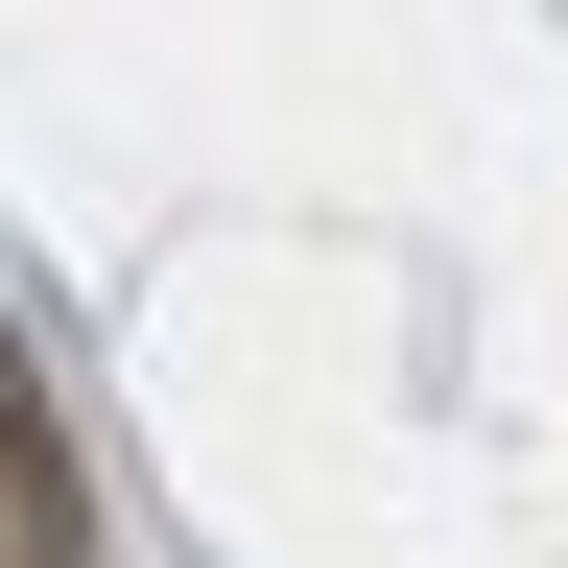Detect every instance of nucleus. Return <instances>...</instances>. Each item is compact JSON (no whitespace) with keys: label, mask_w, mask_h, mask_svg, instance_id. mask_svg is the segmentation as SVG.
I'll return each mask as SVG.
<instances>
[]
</instances>
